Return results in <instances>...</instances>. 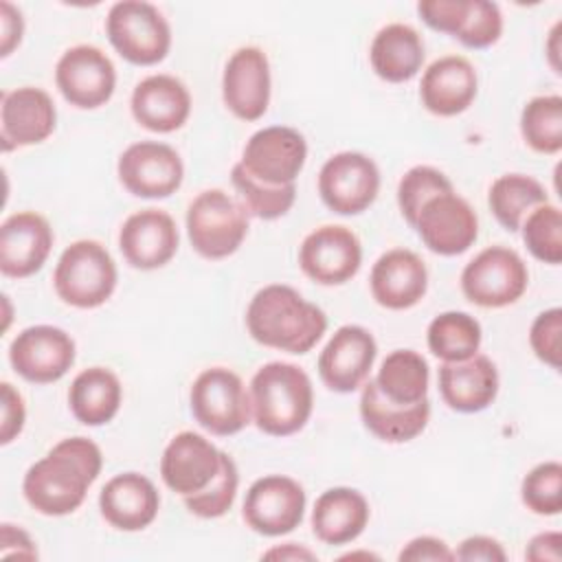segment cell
<instances>
[{"mask_svg": "<svg viewBox=\"0 0 562 562\" xmlns=\"http://www.w3.org/2000/svg\"><path fill=\"white\" fill-rule=\"evenodd\" d=\"M426 340L432 356L443 362H461L479 353L481 325L468 312H443L430 321Z\"/></svg>", "mask_w": 562, "mask_h": 562, "instance_id": "34", "label": "cell"}, {"mask_svg": "<svg viewBox=\"0 0 562 562\" xmlns=\"http://www.w3.org/2000/svg\"><path fill=\"white\" fill-rule=\"evenodd\" d=\"M413 228L428 250L443 257L465 252L479 237V220L474 209L454 191L430 198L422 206Z\"/></svg>", "mask_w": 562, "mask_h": 562, "instance_id": "16", "label": "cell"}, {"mask_svg": "<svg viewBox=\"0 0 562 562\" xmlns=\"http://www.w3.org/2000/svg\"><path fill=\"white\" fill-rule=\"evenodd\" d=\"M448 191H454L452 182L439 169L428 167V165H417V167L408 169L397 184V204H400L404 220L411 226H415V220H417L422 206L430 198H435L439 193H448Z\"/></svg>", "mask_w": 562, "mask_h": 562, "instance_id": "38", "label": "cell"}, {"mask_svg": "<svg viewBox=\"0 0 562 562\" xmlns=\"http://www.w3.org/2000/svg\"><path fill=\"white\" fill-rule=\"evenodd\" d=\"M369 522V503L353 487L323 492L312 509V531L325 544L353 542Z\"/></svg>", "mask_w": 562, "mask_h": 562, "instance_id": "29", "label": "cell"}, {"mask_svg": "<svg viewBox=\"0 0 562 562\" xmlns=\"http://www.w3.org/2000/svg\"><path fill=\"white\" fill-rule=\"evenodd\" d=\"M55 81L70 105L79 110H94L112 99L116 70L101 48L79 44L59 57L55 66Z\"/></svg>", "mask_w": 562, "mask_h": 562, "instance_id": "10", "label": "cell"}, {"mask_svg": "<svg viewBox=\"0 0 562 562\" xmlns=\"http://www.w3.org/2000/svg\"><path fill=\"white\" fill-rule=\"evenodd\" d=\"M476 86L474 66L461 55H446L424 70L419 97L428 112L437 116H457L472 105Z\"/></svg>", "mask_w": 562, "mask_h": 562, "instance_id": "26", "label": "cell"}, {"mask_svg": "<svg viewBox=\"0 0 562 562\" xmlns=\"http://www.w3.org/2000/svg\"><path fill=\"white\" fill-rule=\"evenodd\" d=\"M237 485H239V472L235 461L224 452L222 457V468L217 472V476L211 481L209 487H204L198 494L184 496V507L198 516V518H220L224 516L235 496H237Z\"/></svg>", "mask_w": 562, "mask_h": 562, "instance_id": "39", "label": "cell"}, {"mask_svg": "<svg viewBox=\"0 0 562 562\" xmlns=\"http://www.w3.org/2000/svg\"><path fill=\"white\" fill-rule=\"evenodd\" d=\"M158 507L160 496L156 485L138 472L112 476L99 494L101 516L119 531H140L149 527L158 516Z\"/></svg>", "mask_w": 562, "mask_h": 562, "instance_id": "24", "label": "cell"}, {"mask_svg": "<svg viewBox=\"0 0 562 562\" xmlns=\"http://www.w3.org/2000/svg\"><path fill=\"white\" fill-rule=\"evenodd\" d=\"M119 180L136 198L158 200L176 193L184 178L178 151L167 143L140 140L119 156Z\"/></svg>", "mask_w": 562, "mask_h": 562, "instance_id": "11", "label": "cell"}, {"mask_svg": "<svg viewBox=\"0 0 562 562\" xmlns=\"http://www.w3.org/2000/svg\"><path fill=\"white\" fill-rule=\"evenodd\" d=\"M222 457L224 452L206 437L184 430L167 443L160 459V476L169 490L184 498L211 485L222 468Z\"/></svg>", "mask_w": 562, "mask_h": 562, "instance_id": "18", "label": "cell"}, {"mask_svg": "<svg viewBox=\"0 0 562 562\" xmlns=\"http://www.w3.org/2000/svg\"><path fill=\"white\" fill-rule=\"evenodd\" d=\"M57 123V110L48 92L22 86L2 92L0 103V140L2 149L29 147L46 140Z\"/></svg>", "mask_w": 562, "mask_h": 562, "instance_id": "20", "label": "cell"}, {"mask_svg": "<svg viewBox=\"0 0 562 562\" xmlns=\"http://www.w3.org/2000/svg\"><path fill=\"white\" fill-rule=\"evenodd\" d=\"M307 158V143L301 132L285 125H270L255 132L244 147V169L266 184H292Z\"/></svg>", "mask_w": 562, "mask_h": 562, "instance_id": "15", "label": "cell"}, {"mask_svg": "<svg viewBox=\"0 0 562 562\" xmlns=\"http://www.w3.org/2000/svg\"><path fill=\"white\" fill-rule=\"evenodd\" d=\"M187 233L198 255L204 259H224L246 239L248 215L222 189H206L187 209Z\"/></svg>", "mask_w": 562, "mask_h": 562, "instance_id": "6", "label": "cell"}, {"mask_svg": "<svg viewBox=\"0 0 562 562\" xmlns=\"http://www.w3.org/2000/svg\"><path fill=\"white\" fill-rule=\"evenodd\" d=\"M0 555L2 558L35 560L37 558V549H35L33 540L29 538V533L24 529L4 522L2 529H0Z\"/></svg>", "mask_w": 562, "mask_h": 562, "instance_id": "46", "label": "cell"}, {"mask_svg": "<svg viewBox=\"0 0 562 562\" xmlns=\"http://www.w3.org/2000/svg\"><path fill=\"white\" fill-rule=\"evenodd\" d=\"M360 417L378 439L404 443L424 432L430 417V402L426 397L413 406L395 404L380 393L375 380H369L360 395Z\"/></svg>", "mask_w": 562, "mask_h": 562, "instance_id": "28", "label": "cell"}, {"mask_svg": "<svg viewBox=\"0 0 562 562\" xmlns=\"http://www.w3.org/2000/svg\"><path fill=\"white\" fill-rule=\"evenodd\" d=\"M378 356L375 338L360 325H342L318 356V375L336 393L356 391L369 375Z\"/></svg>", "mask_w": 562, "mask_h": 562, "instance_id": "17", "label": "cell"}, {"mask_svg": "<svg viewBox=\"0 0 562 562\" xmlns=\"http://www.w3.org/2000/svg\"><path fill=\"white\" fill-rule=\"evenodd\" d=\"M549 195L544 187L525 173H505L496 178L487 193V204L503 228L516 233L536 206L547 204Z\"/></svg>", "mask_w": 562, "mask_h": 562, "instance_id": "33", "label": "cell"}, {"mask_svg": "<svg viewBox=\"0 0 562 562\" xmlns=\"http://www.w3.org/2000/svg\"><path fill=\"white\" fill-rule=\"evenodd\" d=\"M452 553H454V560H465V562H476V560L505 562V558H507L501 542L490 536H470Z\"/></svg>", "mask_w": 562, "mask_h": 562, "instance_id": "44", "label": "cell"}, {"mask_svg": "<svg viewBox=\"0 0 562 562\" xmlns=\"http://www.w3.org/2000/svg\"><path fill=\"white\" fill-rule=\"evenodd\" d=\"M57 296L79 310L103 305L116 288V263L112 255L94 239L70 244L53 272Z\"/></svg>", "mask_w": 562, "mask_h": 562, "instance_id": "4", "label": "cell"}, {"mask_svg": "<svg viewBox=\"0 0 562 562\" xmlns=\"http://www.w3.org/2000/svg\"><path fill=\"white\" fill-rule=\"evenodd\" d=\"M529 345L533 353L549 364L551 369H560L562 356V310L551 307L536 316L529 329Z\"/></svg>", "mask_w": 562, "mask_h": 562, "instance_id": "42", "label": "cell"}, {"mask_svg": "<svg viewBox=\"0 0 562 562\" xmlns=\"http://www.w3.org/2000/svg\"><path fill=\"white\" fill-rule=\"evenodd\" d=\"M380 191L378 165L360 151H340L327 158L318 173V193L325 206L338 215L367 211Z\"/></svg>", "mask_w": 562, "mask_h": 562, "instance_id": "9", "label": "cell"}, {"mask_svg": "<svg viewBox=\"0 0 562 562\" xmlns=\"http://www.w3.org/2000/svg\"><path fill=\"white\" fill-rule=\"evenodd\" d=\"M101 468L103 454L94 441L86 437L61 439L26 470L22 481L24 498L44 516L72 514L83 503Z\"/></svg>", "mask_w": 562, "mask_h": 562, "instance_id": "1", "label": "cell"}, {"mask_svg": "<svg viewBox=\"0 0 562 562\" xmlns=\"http://www.w3.org/2000/svg\"><path fill=\"white\" fill-rule=\"evenodd\" d=\"M189 402L195 422L211 435H235L252 419L250 395L241 378L224 367L202 371L191 386Z\"/></svg>", "mask_w": 562, "mask_h": 562, "instance_id": "7", "label": "cell"}, {"mask_svg": "<svg viewBox=\"0 0 562 562\" xmlns=\"http://www.w3.org/2000/svg\"><path fill=\"white\" fill-rule=\"evenodd\" d=\"M397 560H432V562H446V560H454V553L450 551V547L439 540V538H432V536H419V538H413L397 555Z\"/></svg>", "mask_w": 562, "mask_h": 562, "instance_id": "45", "label": "cell"}, {"mask_svg": "<svg viewBox=\"0 0 562 562\" xmlns=\"http://www.w3.org/2000/svg\"><path fill=\"white\" fill-rule=\"evenodd\" d=\"M9 362L13 371L29 382H57L75 362V340L59 327L33 325L13 338Z\"/></svg>", "mask_w": 562, "mask_h": 562, "instance_id": "13", "label": "cell"}, {"mask_svg": "<svg viewBox=\"0 0 562 562\" xmlns=\"http://www.w3.org/2000/svg\"><path fill=\"white\" fill-rule=\"evenodd\" d=\"M439 393L452 411H485L498 393L496 364L483 353L461 362H443L439 367Z\"/></svg>", "mask_w": 562, "mask_h": 562, "instance_id": "27", "label": "cell"}, {"mask_svg": "<svg viewBox=\"0 0 562 562\" xmlns=\"http://www.w3.org/2000/svg\"><path fill=\"white\" fill-rule=\"evenodd\" d=\"M529 283V272L520 255L505 246L481 250L461 272L465 299L481 307H505L516 303Z\"/></svg>", "mask_w": 562, "mask_h": 562, "instance_id": "8", "label": "cell"}, {"mask_svg": "<svg viewBox=\"0 0 562 562\" xmlns=\"http://www.w3.org/2000/svg\"><path fill=\"white\" fill-rule=\"evenodd\" d=\"M26 411L22 395L9 384L2 382V426H0V443H11L24 428Z\"/></svg>", "mask_w": 562, "mask_h": 562, "instance_id": "43", "label": "cell"}, {"mask_svg": "<svg viewBox=\"0 0 562 562\" xmlns=\"http://www.w3.org/2000/svg\"><path fill=\"white\" fill-rule=\"evenodd\" d=\"M261 558L266 560H316V553H312L305 547H299L296 542H285L283 547H274L266 551Z\"/></svg>", "mask_w": 562, "mask_h": 562, "instance_id": "49", "label": "cell"}, {"mask_svg": "<svg viewBox=\"0 0 562 562\" xmlns=\"http://www.w3.org/2000/svg\"><path fill=\"white\" fill-rule=\"evenodd\" d=\"M371 294L386 310L417 305L428 288V270L422 257L406 248L386 250L371 268Z\"/></svg>", "mask_w": 562, "mask_h": 562, "instance_id": "23", "label": "cell"}, {"mask_svg": "<svg viewBox=\"0 0 562 562\" xmlns=\"http://www.w3.org/2000/svg\"><path fill=\"white\" fill-rule=\"evenodd\" d=\"M121 397V382L105 367L83 369L68 389L70 411L86 426L108 424L119 413Z\"/></svg>", "mask_w": 562, "mask_h": 562, "instance_id": "31", "label": "cell"}, {"mask_svg": "<svg viewBox=\"0 0 562 562\" xmlns=\"http://www.w3.org/2000/svg\"><path fill=\"white\" fill-rule=\"evenodd\" d=\"M424 55V42L419 33L413 26L400 22L380 29L369 48L373 72L389 83L413 79L422 70Z\"/></svg>", "mask_w": 562, "mask_h": 562, "instance_id": "30", "label": "cell"}, {"mask_svg": "<svg viewBox=\"0 0 562 562\" xmlns=\"http://www.w3.org/2000/svg\"><path fill=\"white\" fill-rule=\"evenodd\" d=\"M503 33V15L496 2L468 0V9L459 33L454 35L468 48H487L498 42Z\"/></svg>", "mask_w": 562, "mask_h": 562, "instance_id": "41", "label": "cell"}, {"mask_svg": "<svg viewBox=\"0 0 562 562\" xmlns=\"http://www.w3.org/2000/svg\"><path fill=\"white\" fill-rule=\"evenodd\" d=\"M222 99L241 121H257L270 103V64L261 48H237L224 68Z\"/></svg>", "mask_w": 562, "mask_h": 562, "instance_id": "19", "label": "cell"}, {"mask_svg": "<svg viewBox=\"0 0 562 562\" xmlns=\"http://www.w3.org/2000/svg\"><path fill=\"white\" fill-rule=\"evenodd\" d=\"M132 116L149 132L169 134L180 130L191 112L187 86L171 75H149L132 92Z\"/></svg>", "mask_w": 562, "mask_h": 562, "instance_id": "25", "label": "cell"}, {"mask_svg": "<svg viewBox=\"0 0 562 562\" xmlns=\"http://www.w3.org/2000/svg\"><path fill=\"white\" fill-rule=\"evenodd\" d=\"M53 248V228L40 213L9 215L0 226V272L24 279L35 274Z\"/></svg>", "mask_w": 562, "mask_h": 562, "instance_id": "22", "label": "cell"}, {"mask_svg": "<svg viewBox=\"0 0 562 562\" xmlns=\"http://www.w3.org/2000/svg\"><path fill=\"white\" fill-rule=\"evenodd\" d=\"M522 241L527 250L544 263L562 261V213L555 204L536 206L522 224Z\"/></svg>", "mask_w": 562, "mask_h": 562, "instance_id": "37", "label": "cell"}, {"mask_svg": "<svg viewBox=\"0 0 562 562\" xmlns=\"http://www.w3.org/2000/svg\"><path fill=\"white\" fill-rule=\"evenodd\" d=\"M373 380L386 400L402 406H413L426 400L430 371L422 353L413 349H395L382 360V367Z\"/></svg>", "mask_w": 562, "mask_h": 562, "instance_id": "32", "label": "cell"}, {"mask_svg": "<svg viewBox=\"0 0 562 562\" xmlns=\"http://www.w3.org/2000/svg\"><path fill=\"white\" fill-rule=\"evenodd\" d=\"M105 33L114 50L136 66H154L171 48L169 22L154 4L143 0L112 4L105 18Z\"/></svg>", "mask_w": 562, "mask_h": 562, "instance_id": "5", "label": "cell"}, {"mask_svg": "<svg viewBox=\"0 0 562 562\" xmlns=\"http://www.w3.org/2000/svg\"><path fill=\"white\" fill-rule=\"evenodd\" d=\"M250 411L257 428L272 437L299 432L314 406L310 375L292 362H268L250 380Z\"/></svg>", "mask_w": 562, "mask_h": 562, "instance_id": "3", "label": "cell"}, {"mask_svg": "<svg viewBox=\"0 0 562 562\" xmlns=\"http://www.w3.org/2000/svg\"><path fill=\"white\" fill-rule=\"evenodd\" d=\"M248 334L263 347L307 353L325 334L327 316L294 288L272 283L261 288L246 310Z\"/></svg>", "mask_w": 562, "mask_h": 562, "instance_id": "2", "label": "cell"}, {"mask_svg": "<svg viewBox=\"0 0 562 562\" xmlns=\"http://www.w3.org/2000/svg\"><path fill=\"white\" fill-rule=\"evenodd\" d=\"M522 503L540 516H555L562 509V465L544 461L536 465L520 485Z\"/></svg>", "mask_w": 562, "mask_h": 562, "instance_id": "40", "label": "cell"}, {"mask_svg": "<svg viewBox=\"0 0 562 562\" xmlns=\"http://www.w3.org/2000/svg\"><path fill=\"white\" fill-rule=\"evenodd\" d=\"M233 187L241 195L246 209L259 220H277L285 215L296 200V184H266L252 178L241 162L231 171Z\"/></svg>", "mask_w": 562, "mask_h": 562, "instance_id": "36", "label": "cell"}, {"mask_svg": "<svg viewBox=\"0 0 562 562\" xmlns=\"http://www.w3.org/2000/svg\"><path fill=\"white\" fill-rule=\"evenodd\" d=\"M244 520L261 536H283L294 531L305 514L303 487L283 474L257 479L244 498Z\"/></svg>", "mask_w": 562, "mask_h": 562, "instance_id": "12", "label": "cell"}, {"mask_svg": "<svg viewBox=\"0 0 562 562\" xmlns=\"http://www.w3.org/2000/svg\"><path fill=\"white\" fill-rule=\"evenodd\" d=\"M520 132L533 151L558 154L562 149V99L558 94L533 97L522 108Z\"/></svg>", "mask_w": 562, "mask_h": 562, "instance_id": "35", "label": "cell"}, {"mask_svg": "<svg viewBox=\"0 0 562 562\" xmlns=\"http://www.w3.org/2000/svg\"><path fill=\"white\" fill-rule=\"evenodd\" d=\"M362 246L347 226L325 224L312 231L299 248L301 270L321 285H340L358 274Z\"/></svg>", "mask_w": 562, "mask_h": 562, "instance_id": "14", "label": "cell"}, {"mask_svg": "<svg viewBox=\"0 0 562 562\" xmlns=\"http://www.w3.org/2000/svg\"><path fill=\"white\" fill-rule=\"evenodd\" d=\"M560 547H562V533L560 531H542L538 536H533L525 549V558L533 560V562H542V560H551L558 562L560 560Z\"/></svg>", "mask_w": 562, "mask_h": 562, "instance_id": "48", "label": "cell"}, {"mask_svg": "<svg viewBox=\"0 0 562 562\" xmlns=\"http://www.w3.org/2000/svg\"><path fill=\"white\" fill-rule=\"evenodd\" d=\"M22 31H24V22L20 11L9 2H0V40H2L0 55L2 57L11 55V50L20 44Z\"/></svg>", "mask_w": 562, "mask_h": 562, "instance_id": "47", "label": "cell"}, {"mask_svg": "<svg viewBox=\"0 0 562 562\" xmlns=\"http://www.w3.org/2000/svg\"><path fill=\"white\" fill-rule=\"evenodd\" d=\"M178 226L162 209L132 213L119 233V248L125 261L138 270H156L171 261L178 250Z\"/></svg>", "mask_w": 562, "mask_h": 562, "instance_id": "21", "label": "cell"}]
</instances>
